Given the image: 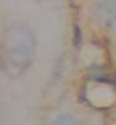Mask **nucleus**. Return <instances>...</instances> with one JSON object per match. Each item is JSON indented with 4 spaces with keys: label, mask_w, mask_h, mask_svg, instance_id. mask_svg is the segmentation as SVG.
Instances as JSON below:
<instances>
[{
    "label": "nucleus",
    "mask_w": 116,
    "mask_h": 125,
    "mask_svg": "<svg viewBox=\"0 0 116 125\" xmlns=\"http://www.w3.org/2000/svg\"><path fill=\"white\" fill-rule=\"evenodd\" d=\"M52 125H79V123H78L74 118L64 114V115L57 116V118L53 120Z\"/></svg>",
    "instance_id": "obj_2"
},
{
    "label": "nucleus",
    "mask_w": 116,
    "mask_h": 125,
    "mask_svg": "<svg viewBox=\"0 0 116 125\" xmlns=\"http://www.w3.org/2000/svg\"><path fill=\"white\" fill-rule=\"evenodd\" d=\"M5 61L10 63L11 67L19 69L24 68L25 62H28L32 52V40H6L5 43Z\"/></svg>",
    "instance_id": "obj_1"
}]
</instances>
